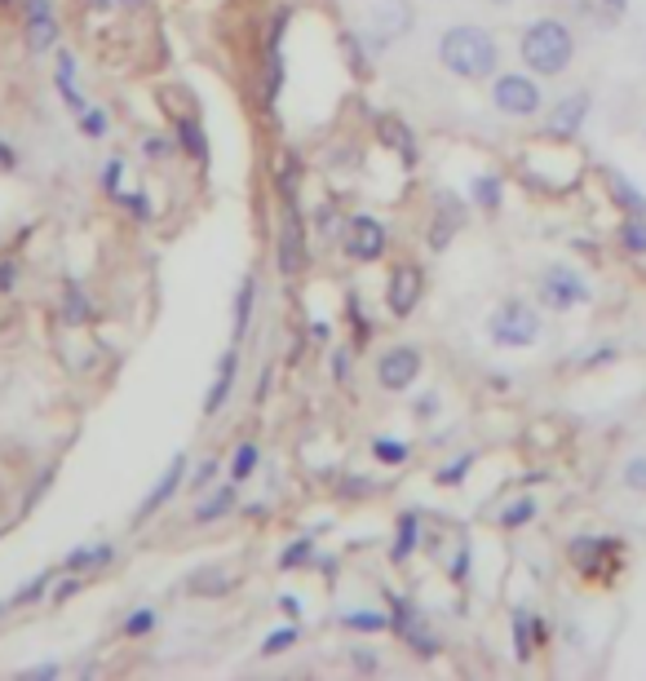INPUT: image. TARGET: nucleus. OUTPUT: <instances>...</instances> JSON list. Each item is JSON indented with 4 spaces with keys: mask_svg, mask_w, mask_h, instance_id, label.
Wrapping results in <instances>:
<instances>
[{
    "mask_svg": "<svg viewBox=\"0 0 646 681\" xmlns=\"http://www.w3.org/2000/svg\"><path fill=\"white\" fill-rule=\"evenodd\" d=\"M115 558V549L102 540V544H89V549H76V554H67V571L72 575H80V571H94V567H107Z\"/></svg>",
    "mask_w": 646,
    "mask_h": 681,
    "instance_id": "4be33fe9",
    "label": "nucleus"
},
{
    "mask_svg": "<svg viewBox=\"0 0 646 681\" xmlns=\"http://www.w3.org/2000/svg\"><path fill=\"white\" fill-rule=\"evenodd\" d=\"M346 252H350L355 261H376V257L385 252V226H381L376 218H368V213L350 218V222H346Z\"/></svg>",
    "mask_w": 646,
    "mask_h": 681,
    "instance_id": "1a4fd4ad",
    "label": "nucleus"
},
{
    "mask_svg": "<svg viewBox=\"0 0 646 681\" xmlns=\"http://www.w3.org/2000/svg\"><path fill=\"white\" fill-rule=\"evenodd\" d=\"M417 372H421V350H412V346L385 350L381 363H376V381H381L385 389H408V385L417 381Z\"/></svg>",
    "mask_w": 646,
    "mask_h": 681,
    "instance_id": "6e6552de",
    "label": "nucleus"
},
{
    "mask_svg": "<svg viewBox=\"0 0 646 681\" xmlns=\"http://www.w3.org/2000/svg\"><path fill=\"white\" fill-rule=\"evenodd\" d=\"M438 62L447 66L451 76L461 81H487L496 76V62H500V45L492 32L461 23V27H447L438 40Z\"/></svg>",
    "mask_w": 646,
    "mask_h": 681,
    "instance_id": "f257e3e1",
    "label": "nucleus"
},
{
    "mask_svg": "<svg viewBox=\"0 0 646 681\" xmlns=\"http://www.w3.org/2000/svg\"><path fill=\"white\" fill-rule=\"evenodd\" d=\"M40 14H53L49 0H27V18H40Z\"/></svg>",
    "mask_w": 646,
    "mask_h": 681,
    "instance_id": "8fccbe9b",
    "label": "nucleus"
},
{
    "mask_svg": "<svg viewBox=\"0 0 646 681\" xmlns=\"http://www.w3.org/2000/svg\"><path fill=\"white\" fill-rule=\"evenodd\" d=\"M465 226V209L457 195H438V218H434V231H430V248L443 252L451 244V235H457Z\"/></svg>",
    "mask_w": 646,
    "mask_h": 681,
    "instance_id": "4468645a",
    "label": "nucleus"
},
{
    "mask_svg": "<svg viewBox=\"0 0 646 681\" xmlns=\"http://www.w3.org/2000/svg\"><path fill=\"white\" fill-rule=\"evenodd\" d=\"M5 610H10V602H0V616H5Z\"/></svg>",
    "mask_w": 646,
    "mask_h": 681,
    "instance_id": "bf43d9fd",
    "label": "nucleus"
},
{
    "mask_svg": "<svg viewBox=\"0 0 646 681\" xmlns=\"http://www.w3.org/2000/svg\"><path fill=\"white\" fill-rule=\"evenodd\" d=\"M0 288H14V265H0Z\"/></svg>",
    "mask_w": 646,
    "mask_h": 681,
    "instance_id": "5fc2aeb1",
    "label": "nucleus"
},
{
    "mask_svg": "<svg viewBox=\"0 0 646 681\" xmlns=\"http://www.w3.org/2000/svg\"><path fill=\"white\" fill-rule=\"evenodd\" d=\"M346 363H350V355H346V350H337V355H333V376H337V381H346V372H350Z\"/></svg>",
    "mask_w": 646,
    "mask_h": 681,
    "instance_id": "09e8293b",
    "label": "nucleus"
},
{
    "mask_svg": "<svg viewBox=\"0 0 646 681\" xmlns=\"http://www.w3.org/2000/svg\"><path fill=\"white\" fill-rule=\"evenodd\" d=\"M602 5H607V10H616V14H624V10H629V0H602Z\"/></svg>",
    "mask_w": 646,
    "mask_h": 681,
    "instance_id": "13d9d810",
    "label": "nucleus"
},
{
    "mask_svg": "<svg viewBox=\"0 0 646 681\" xmlns=\"http://www.w3.org/2000/svg\"><path fill=\"white\" fill-rule=\"evenodd\" d=\"M470 575V549H461V558L451 562V580H465Z\"/></svg>",
    "mask_w": 646,
    "mask_h": 681,
    "instance_id": "de8ad7c7",
    "label": "nucleus"
},
{
    "mask_svg": "<svg viewBox=\"0 0 646 681\" xmlns=\"http://www.w3.org/2000/svg\"><path fill=\"white\" fill-rule=\"evenodd\" d=\"M58 94L72 111H85V98L76 89V58L72 53H58Z\"/></svg>",
    "mask_w": 646,
    "mask_h": 681,
    "instance_id": "6ab92c4d",
    "label": "nucleus"
},
{
    "mask_svg": "<svg viewBox=\"0 0 646 681\" xmlns=\"http://www.w3.org/2000/svg\"><path fill=\"white\" fill-rule=\"evenodd\" d=\"M310 549H314V540H297L288 554H279V571H293V567H301V562L310 558Z\"/></svg>",
    "mask_w": 646,
    "mask_h": 681,
    "instance_id": "e433bc0d",
    "label": "nucleus"
},
{
    "mask_svg": "<svg viewBox=\"0 0 646 681\" xmlns=\"http://www.w3.org/2000/svg\"><path fill=\"white\" fill-rule=\"evenodd\" d=\"M376 138L390 147L403 164H417V138H412V128H408L399 115H381V120H376Z\"/></svg>",
    "mask_w": 646,
    "mask_h": 681,
    "instance_id": "dca6fc26",
    "label": "nucleus"
},
{
    "mask_svg": "<svg viewBox=\"0 0 646 681\" xmlns=\"http://www.w3.org/2000/svg\"><path fill=\"white\" fill-rule=\"evenodd\" d=\"M252 306H257V280L248 275L235 293V314H231V340L239 346V340L248 336V323H252Z\"/></svg>",
    "mask_w": 646,
    "mask_h": 681,
    "instance_id": "a211bd4d",
    "label": "nucleus"
},
{
    "mask_svg": "<svg viewBox=\"0 0 646 681\" xmlns=\"http://www.w3.org/2000/svg\"><path fill=\"white\" fill-rule=\"evenodd\" d=\"M470 465H474V451H465V456H457V460H447V465L438 469V483H443V487H451V483H465Z\"/></svg>",
    "mask_w": 646,
    "mask_h": 681,
    "instance_id": "7c9ffc66",
    "label": "nucleus"
},
{
    "mask_svg": "<svg viewBox=\"0 0 646 681\" xmlns=\"http://www.w3.org/2000/svg\"><path fill=\"white\" fill-rule=\"evenodd\" d=\"M182 483H186V456L177 451V456L169 460V469L160 473V483L151 487V496H147V500L138 505V513H134V522H142V518H151V513H160V509H164V505H169V500L177 496V487H182Z\"/></svg>",
    "mask_w": 646,
    "mask_h": 681,
    "instance_id": "9b49d317",
    "label": "nucleus"
},
{
    "mask_svg": "<svg viewBox=\"0 0 646 681\" xmlns=\"http://www.w3.org/2000/svg\"><path fill=\"white\" fill-rule=\"evenodd\" d=\"M218 469H222V465H218L213 456H209V460H200V469H196V473H190V487H196V492H200V487H209Z\"/></svg>",
    "mask_w": 646,
    "mask_h": 681,
    "instance_id": "a19ab883",
    "label": "nucleus"
},
{
    "mask_svg": "<svg viewBox=\"0 0 646 681\" xmlns=\"http://www.w3.org/2000/svg\"><path fill=\"white\" fill-rule=\"evenodd\" d=\"M151 629H156V610H147V606L134 610V616L124 620V637H142V633H151Z\"/></svg>",
    "mask_w": 646,
    "mask_h": 681,
    "instance_id": "c9c22d12",
    "label": "nucleus"
},
{
    "mask_svg": "<svg viewBox=\"0 0 646 681\" xmlns=\"http://www.w3.org/2000/svg\"><path fill=\"white\" fill-rule=\"evenodd\" d=\"M49 580H53V571H40L32 584H23L18 593H14V606H27V602H40L45 597V589H49Z\"/></svg>",
    "mask_w": 646,
    "mask_h": 681,
    "instance_id": "f704fd0d",
    "label": "nucleus"
},
{
    "mask_svg": "<svg viewBox=\"0 0 646 681\" xmlns=\"http://www.w3.org/2000/svg\"><path fill=\"white\" fill-rule=\"evenodd\" d=\"M306 222H301V213H297V203H293V195H288V203H284V218H279V244H275V265H279V275L284 280H293V275H301L306 270Z\"/></svg>",
    "mask_w": 646,
    "mask_h": 681,
    "instance_id": "20e7f679",
    "label": "nucleus"
},
{
    "mask_svg": "<svg viewBox=\"0 0 646 681\" xmlns=\"http://www.w3.org/2000/svg\"><path fill=\"white\" fill-rule=\"evenodd\" d=\"M80 128L89 133V138H102V133H107V111L85 107V111H80Z\"/></svg>",
    "mask_w": 646,
    "mask_h": 681,
    "instance_id": "4c0bfd02",
    "label": "nucleus"
},
{
    "mask_svg": "<svg viewBox=\"0 0 646 681\" xmlns=\"http://www.w3.org/2000/svg\"><path fill=\"white\" fill-rule=\"evenodd\" d=\"M284 27H288V10L271 23V36H266V107H275V98L284 89V49H279Z\"/></svg>",
    "mask_w": 646,
    "mask_h": 681,
    "instance_id": "ddd939ff",
    "label": "nucleus"
},
{
    "mask_svg": "<svg viewBox=\"0 0 646 681\" xmlns=\"http://www.w3.org/2000/svg\"><path fill=\"white\" fill-rule=\"evenodd\" d=\"M403 637L412 642V651H417V655H434V651H438V642H434V633H421V629H408Z\"/></svg>",
    "mask_w": 646,
    "mask_h": 681,
    "instance_id": "79ce46f5",
    "label": "nucleus"
},
{
    "mask_svg": "<svg viewBox=\"0 0 646 681\" xmlns=\"http://www.w3.org/2000/svg\"><path fill=\"white\" fill-rule=\"evenodd\" d=\"M421 293H425V275H421V270H417V265H395L390 288H385V306H390V314L408 319V314L417 310Z\"/></svg>",
    "mask_w": 646,
    "mask_h": 681,
    "instance_id": "0eeeda50",
    "label": "nucleus"
},
{
    "mask_svg": "<svg viewBox=\"0 0 646 681\" xmlns=\"http://www.w3.org/2000/svg\"><path fill=\"white\" fill-rule=\"evenodd\" d=\"M492 102H496V111H505V115H536L545 98H541V85H536L532 76H496Z\"/></svg>",
    "mask_w": 646,
    "mask_h": 681,
    "instance_id": "423d86ee",
    "label": "nucleus"
},
{
    "mask_svg": "<svg viewBox=\"0 0 646 681\" xmlns=\"http://www.w3.org/2000/svg\"><path fill=\"white\" fill-rule=\"evenodd\" d=\"M235 372H239V355H235V346L222 355V363H218V381L209 385V394H204V417H213V412H222L226 407V398H231V385H235Z\"/></svg>",
    "mask_w": 646,
    "mask_h": 681,
    "instance_id": "f3484780",
    "label": "nucleus"
},
{
    "mask_svg": "<svg viewBox=\"0 0 646 681\" xmlns=\"http://www.w3.org/2000/svg\"><path fill=\"white\" fill-rule=\"evenodd\" d=\"M124 5H138V0H124Z\"/></svg>",
    "mask_w": 646,
    "mask_h": 681,
    "instance_id": "052dcab7",
    "label": "nucleus"
},
{
    "mask_svg": "<svg viewBox=\"0 0 646 681\" xmlns=\"http://www.w3.org/2000/svg\"><path fill=\"white\" fill-rule=\"evenodd\" d=\"M620 483L637 496H646V456H629L624 469H620Z\"/></svg>",
    "mask_w": 646,
    "mask_h": 681,
    "instance_id": "c85d7f7f",
    "label": "nucleus"
},
{
    "mask_svg": "<svg viewBox=\"0 0 646 681\" xmlns=\"http://www.w3.org/2000/svg\"><path fill=\"white\" fill-rule=\"evenodd\" d=\"M120 199H124V209H128V213H138L142 222L151 218V203H147V195H120Z\"/></svg>",
    "mask_w": 646,
    "mask_h": 681,
    "instance_id": "a18cd8bd",
    "label": "nucleus"
},
{
    "mask_svg": "<svg viewBox=\"0 0 646 681\" xmlns=\"http://www.w3.org/2000/svg\"><path fill=\"white\" fill-rule=\"evenodd\" d=\"M350 629L359 633H381V629H390V616H376V610H355V616H346Z\"/></svg>",
    "mask_w": 646,
    "mask_h": 681,
    "instance_id": "473e14b6",
    "label": "nucleus"
},
{
    "mask_svg": "<svg viewBox=\"0 0 646 681\" xmlns=\"http://www.w3.org/2000/svg\"><path fill=\"white\" fill-rule=\"evenodd\" d=\"M310 336H314V340H328V323L314 319V323H310Z\"/></svg>",
    "mask_w": 646,
    "mask_h": 681,
    "instance_id": "6e6d98bb",
    "label": "nucleus"
},
{
    "mask_svg": "<svg viewBox=\"0 0 646 681\" xmlns=\"http://www.w3.org/2000/svg\"><path fill=\"white\" fill-rule=\"evenodd\" d=\"M470 195H474L479 209L496 213V209H500V199H505V182H500L496 173H479V177H474V186H470Z\"/></svg>",
    "mask_w": 646,
    "mask_h": 681,
    "instance_id": "412c9836",
    "label": "nucleus"
},
{
    "mask_svg": "<svg viewBox=\"0 0 646 681\" xmlns=\"http://www.w3.org/2000/svg\"><path fill=\"white\" fill-rule=\"evenodd\" d=\"M297 642V629L288 624V629H279V633H271L266 642H262V655H279V651H288Z\"/></svg>",
    "mask_w": 646,
    "mask_h": 681,
    "instance_id": "58836bf2",
    "label": "nucleus"
},
{
    "mask_svg": "<svg viewBox=\"0 0 646 681\" xmlns=\"http://www.w3.org/2000/svg\"><path fill=\"white\" fill-rule=\"evenodd\" d=\"M620 248H624L629 257H646V218L629 213V218L620 222Z\"/></svg>",
    "mask_w": 646,
    "mask_h": 681,
    "instance_id": "5701e85b",
    "label": "nucleus"
},
{
    "mask_svg": "<svg viewBox=\"0 0 646 681\" xmlns=\"http://www.w3.org/2000/svg\"><path fill=\"white\" fill-rule=\"evenodd\" d=\"M602 554H624V544L616 535H580V540H571V562L585 575L602 571Z\"/></svg>",
    "mask_w": 646,
    "mask_h": 681,
    "instance_id": "f8f14e48",
    "label": "nucleus"
},
{
    "mask_svg": "<svg viewBox=\"0 0 646 681\" xmlns=\"http://www.w3.org/2000/svg\"><path fill=\"white\" fill-rule=\"evenodd\" d=\"M257 460H262V451H257V443H239L235 456H231V483H244L257 473Z\"/></svg>",
    "mask_w": 646,
    "mask_h": 681,
    "instance_id": "a878e982",
    "label": "nucleus"
},
{
    "mask_svg": "<svg viewBox=\"0 0 646 681\" xmlns=\"http://www.w3.org/2000/svg\"><path fill=\"white\" fill-rule=\"evenodd\" d=\"M408 27H412V10L403 5V0H381V5L372 10V27H368V36L376 40V49H385L390 40H399Z\"/></svg>",
    "mask_w": 646,
    "mask_h": 681,
    "instance_id": "9d476101",
    "label": "nucleus"
},
{
    "mask_svg": "<svg viewBox=\"0 0 646 681\" xmlns=\"http://www.w3.org/2000/svg\"><path fill=\"white\" fill-rule=\"evenodd\" d=\"M585 115H589V94H571V98H562L554 107L549 133H554V138H575L580 124H585Z\"/></svg>",
    "mask_w": 646,
    "mask_h": 681,
    "instance_id": "2eb2a0df",
    "label": "nucleus"
},
{
    "mask_svg": "<svg viewBox=\"0 0 646 681\" xmlns=\"http://www.w3.org/2000/svg\"><path fill=\"white\" fill-rule=\"evenodd\" d=\"M279 610H284L288 620H297V616H301V597H297V593H279Z\"/></svg>",
    "mask_w": 646,
    "mask_h": 681,
    "instance_id": "49530a36",
    "label": "nucleus"
},
{
    "mask_svg": "<svg viewBox=\"0 0 646 681\" xmlns=\"http://www.w3.org/2000/svg\"><path fill=\"white\" fill-rule=\"evenodd\" d=\"M53 40H58V23H53V14H40V18H27V45H32L36 53H45V49H53Z\"/></svg>",
    "mask_w": 646,
    "mask_h": 681,
    "instance_id": "393cba45",
    "label": "nucleus"
},
{
    "mask_svg": "<svg viewBox=\"0 0 646 681\" xmlns=\"http://www.w3.org/2000/svg\"><path fill=\"white\" fill-rule=\"evenodd\" d=\"M434 407H438V403H434V394H425V398L417 403V417H434Z\"/></svg>",
    "mask_w": 646,
    "mask_h": 681,
    "instance_id": "3c124183",
    "label": "nucleus"
},
{
    "mask_svg": "<svg viewBox=\"0 0 646 681\" xmlns=\"http://www.w3.org/2000/svg\"><path fill=\"white\" fill-rule=\"evenodd\" d=\"M372 456H376L381 465H403V460H408V443H390V438H376V443H372Z\"/></svg>",
    "mask_w": 646,
    "mask_h": 681,
    "instance_id": "72a5a7b5",
    "label": "nucleus"
},
{
    "mask_svg": "<svg viewBox=\"0 0 646 681\" xmlns=\"http://www.w3.org/2000/svg\"><path fill=\"white\" fill-rule=\"evenodd\" d=\"M519 53H523V62L532 66L536 76H562L567 66H571V58H575V36L558 18H536L523 32Z\"/></svg>",
    "mask_w": 646,
    "mask_h": 681,
    "instance_id": "f03ea898",
    "label": "nucleus"
},
{
    "mask_svg": "<svg viewBox=\"0 0 646 681\" xmlns=\"http://www.w3.org/2000/svg\"><path fill=\"white\" fill-rule=\"evenodd\" d=\"M487 336L505 350H527L541 340V314L527 301H500L487 319Z\"/></svg>",
    "mask_w": 646,
    "mask_h": 681,
    "instance_id": "7ed1b4c3",
    "label": "nucleus"
},
{
    "mask_svg": "<svg viewBox=\"0 0 646 681\" xmlns=\"http://www.w3.org/2000/svg\"><path fill=\"white\" fill-rule=\"evenodd\" d=\"M142 151H147V160H169L173 156V143L169 138H147Z\"/></svg>",
    "mask_w": 646,
    "mask_h": 681,
    "instance_id": "37998d69",
    "label": "nucleus"
},
{
    "mask_svg": "<svg viewBox=\"0 0 646 681\" xmlns=\"http://www.w3.org/2000/svg\"><path fill=\"white\" fill-rule=\"evenodd\" d=\"M85 314H89V301H85V293H80L76 284H67V319H72V323H80Z\"/></svg>",
    "mask_w": 646,
    "mask_h": 681,
    "instance_id": "ea45409f",
    "label": "nucleus"
},
{
    "mask_svg": "<svg viewBox=\"0 0 646 681\" xmlns=\"http://www.w3.org/2000/svg\"><path fill=\"white\" fill-rule=\"evenodd\" d=\"M0 169H14V151L5 143H0Z\"/></svg>",
    "mask_w": 646,
    "mask_h": 681,
    "instance_id": "4d7b16f0",
    "label": "nucleus"
},
{
    "mask_svg": "<svg viewBox=\"0 0 646 681\" xmlns=\"http://www.w3.org/2000/svg\"><path fill=\"white\" fill-rule=\"evenodd\" d=\"M76 593V580H67V584H58V593H53V602H67Z\"/></svg>",
    "mask_w": 646,
    "mask_h": 681,
    "instance_id": "603ef678",
    "label": "nucleus"
},
{
    "mask_svg": "<svg viewBox=\"0 0 646 681\" xmlns=\"http://www.w3.org/2000/svg\"><path fill=\"white\" fill-rule=\"evenodd\" d=\"M611 195H616V203H624L629 213H637V218H646V199L633 190V182L629 177H620V173H611Z\"/></svg>",
    "mask_w": 646,
    "mask_h": 681,
    "instance_id": "bb28decb",
    "label": "nucleus"
},
{
    "mask_svg": "<svg viewBox=\"0 0 646 681\" xmlns=\"http://www.w3.org/2000/svg\"><path fill=\"white\" fill-rule=\"evenodd\" d=\"M27 677H58V664H40V668H27Z\"/></svg>",
    "mask_w": 646,
    "mask_h": 681,
    "instance_id": "864d4df0",
    "label": "nucleus"
},
{
    "mask_svg": "<svg viewBox=\"0 0 646 681\" xmlns=\"http://www.w3.org/2000/svg\"><path fill=\"white\" fill-rule=\"evenodd\" d=\"M0 5H5V0H0Z\"/></svg>",
    "mask_w": 646,
    "mask_h": 681,
    "instance_id": "680f3d73",
    "label": "nucleus"
},
{
    "mask_svg": "<svg viewBox=\"0 0 646 681\" xmlns=\"http://www.w3.org/2000/svg\"><path fill=\"white\" fill-rule=\"evenodd\" d=\"M177 143H182V151L190 156V160H209V138H204V128H200V120H177Z\"/></svg>",
    "mask_w": 646,
    "mask_h": 681,
    "instance_id": "aec40b11",
    "label": "nucleus"
},
{
    "mask_svg": "<svg viewBox=\"0 0 646 681\" xmlns=\"http://www.w3.org/2000/svg\"><path fill=\"white\" fill-rule=\"evenodd\" d=\"M532 518H536V500L523 496V500H513V505L500 513V527H527Z\"/></svg>",
    "mask_w": 646,
    "mask_h": 681,
    "instance_id": "c756f323",
    "label": "nucleus"
},
{
    "mask_svg": "<svg viewBox=\"0 0 646 681\" xmlns=\"http://www.w3.org/2000/svg\"><path fill=\"white\" fill-rule=\"evenodd\" d=\"M513 646H519V659H532V620H527V610H513Z\"/></svg>",
    "mask_w": 646,
    "mask_h": 681,
    "instance_id": "2f4dec72",
    "label": "nucleus"
},
{
    "mask_svg": "<svg viewBox=\"0 0 646 681\" xmlns=\"http://www.w3.org/2000/svg\"><path fill=\"white\" fill-rule=\"evenodd\" d=\"M417 531H421L417 513H403V518H399V535H395V549H390L395 562H408V558H412V549H417Z\"/></svg>",
    "mask_w": 646,
    "mask_h": 681,
    "instance_id": "b1692460",
    "label": "nucleus"
},
{
    "mask_svg": "<svg viewBox=\"0 0 646 681\" xmlns=\"http://www.w3.org/2000/svg\"><path fill=\"white\" fill-rule=\"evenodd\" d=\"M120 173H124V164H120V160H107V169H102V190L120 195Z\"/></svg>",
    "mask_w": 646,
    "mask_h": 681,
    "instance_id": "c03bdc74",
    "label": "nucleus"
},
{
    "mask_svg": "<svg viewBox=\"0 0 646 681\" xmlns=\"http://www.w3.org/2000/svg\"><path fill=\"white\" fill-rule=\"evenodd\" d=\"M231 505H235V487H222V492H213V496L196 509V522H213V518L231 513Z\"/></svg>",
    "mask_w": 646,
    "mask_h": 681,
    "instance_id": "cd10ccee",
    "label": "nucleus"
},
{
    "mask_svg": "<svg viewBox=\"0 0 646 681\" xmlns=\"http://www.w3.org/2000/svg\"><path fill=\"white\" fill-rule=\"evenodd\" d=\"M589 284L575 275L571 265H549L541 275V301L549 310H575V306H589Z\"/></svg>",
    "mask_w": 646,
    "mask_h": 681,
    "instance_id": "39448f33",
    "label": "nucleus"
}]
</instances>
